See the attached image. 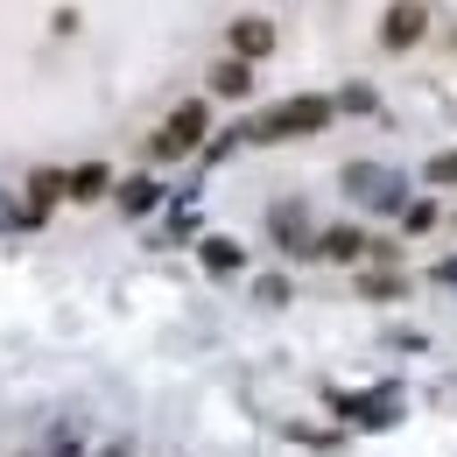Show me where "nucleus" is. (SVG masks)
Wrapping results in <instances>:
<instances>
[{"instance_id":"obj_7","label":"nucleus","mask_w":457,"mask_h":457,"mask_svg":"<svg viewBox=\"0 0 457 457\" xmlns=\"http://www.w3.org/2000/svg\"><path fill=\"white\" fill-rule=\"evenodd\" d=\"M359 246H366V239H359V232H331V239H324V253H338V261H352V253H359Z\"/></svg>"},{"instance_id":"obj_2","label":"nucleus","mask_w":457,"mask_h":457,"mask_svg":"<svg viewBox=\"0 0 457 457\" xmlns=\"http://www.w3.org/2000/svg\"><path fill=\"white\" fill-rule=\"evenodd\" d=\"M197 134H204V106H183V113H170V127L155 134V155H183V148H197Z\"/></svg>"},{"instance_id":"obj_4","label":"nucleus","mask_w":457,"mask_h":457,"mask_svg":"<svg viewBox=\"0 0 457 457\" xmlns=\"http://www.w3.org/2000/svg\"><path fill=\"white\" fill-rule=\"evenodd\" d=\"M232 50H239V57H268V50H275V29H268V21H239V29H232Z\"/></svg>"},{"instance_id":"obj_3","label":"nucleus","mask_w":457,"mask_h":457,"mask_svg":"<svg viewBox=\"0 0 457 457\" xmlns=\"http://www.w3.org/2000/svg\"><path fill=\"white\" fill-rule=\"evenodd\" d=\"M422 21H429L422 0H395V7H387V50H408V43L422 36Z\"/></svg>"},{"instance_id":"obj_6","label":"nucleus","mask_w":457,"mask_h":457,"mask_svg":"<svg viewBox=\"0 0 457 457\" xmlns=\"http://www.w3.org/2000/svg\"><path fill=\"white\" fill-rule=\"evenodd\" d=\"M99 190H106V170H99V162H85V170L71 176V197H99Z\"/></svg>"},{"instance_id":"obj_5","label":"nucleus","mask_w":457,"mask_h":457,"mask_svg":"<svg viewBox=\"0 0 457 457\" xmlns=\"http://www.w3.org/2000/svg\"><path fill=\"white\" fill-rule=\"evenodd\" d=\"M212 85H219L226 99H239V92H246L253 78H246V63H219V71H212Z\"/></svg>"},{"instance_id":"obj_8","label":"nucleus","mask_w":457,"mask_h":457,"mask_svg":"<svg viewBox=\"0 0 457 457\" xmlns=\"http://www.w3.org/2000/svg\"><path fill=\"white\" fill-rule=\"evenodd\" d=\"M429 176H436V183H457V155H436V162H429Z\"/></svg>"},{"instance_id":"obj_1","label":"nucleus","mask_w":457,"mask_h":457,"mask_svg":"<svg viewBox=\"0 0 457 457\" xmlns=\"http://www.w3.org/2000/svg\"><path fill=\"white\" fill-rule=\"evenodd\" d=\"M324 120H331V106H324V99H282L275 113L253 127V141H295V134H317Z\"/></svg>"}]
</instances>
